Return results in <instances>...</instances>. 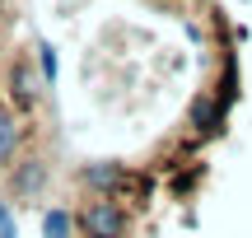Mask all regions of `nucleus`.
Returning a JSON list of instances; mask_svg holds the SVG:
<instances>
[{"label":"nucleus","mask_w":252,"mask_h":238,"mask_svg":"<svg viewBox=\"0 0 252 238\" xmlns=\"http://www.w3.org/2000/svg\"><path fill=\"white\" fill-rule=\"evenodd\" d=\"M0 238H19V229H14V220H5V224H0Z\"/></svg>","instance_id":"5"},{"label":"nucleus","mask_w":252,"mask_h":238,"mask_svg":"<svg viewBox=\"0 0 252 238\" xmlns=\"http://www.w3.org/2000/svg\"><path fill=\"white\" fill-rule=\"evenodd\" d=\"M42 238H75V215L65 210V206L47 210L42 215Z\"/></svg>","instance_id":"3"},{"label":"nucleus","mask_w":252,"mask_h":238,"mask_svg":"<svg viewBox=\"0 0 252 238\" xmlns=\"http://www.w3.org/2000/svg\"><path fill=\"white\" fill-rule=\"evenodd\" d=\"M5 220H9V206H5V201H0V224H5Z\"/></svg>","instance_id":"6"},{"label":"nucleus","mask_w":252,"mask_h":238,"mask_svg":"<svg viewBox=\"0 0 252 238\" xmlns=\"http://www.w3.org/2000/svg\"><path fill=\"white\" fill-rule=\"evenodd\" d=\"M37 65H42L47 80H56V52H52V47H37Z\"/></svg>","instance_id":"4"},{"label":"nucleus","mask_w":252,"mask_h":238,"mask_svg":"<svg viewBox=\"0 0 252 238\" xmlns=\"http://www.w3.org/2000/svg\"><path fill=\"white\" fill-rule=\"evenodd\" d=\"M24 140H28V121L14 108H0V168L24 149Z\"/></svg>","instance_id":"2"},{"label":"nucleus","mask_w":252,"mask_h":238,"mask_svg":"<svg viewBox=\"0 0 252 238\" xmlns=\"http://www.w3.org/2000/svg\"><path fill=\"white\" fill-rule=\"evenodd\" d=\"M5 84H9V108L19 112V117H33L37 112V103H42V75L33 70V56L28 52H9V61H5Z\"/></svg>","instance_id":"1"}]
</instances>
